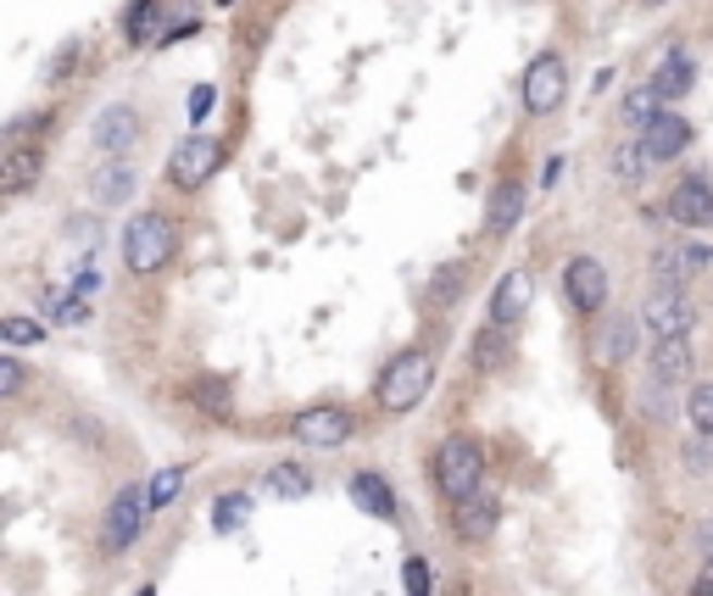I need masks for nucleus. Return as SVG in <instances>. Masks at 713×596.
Returning a JSON list of instances; mask_svg holds the SVG:
<instances>
[{
    "label": "nucleus",
    "mask_w": 713,
    "mask_h": 596,
    "mask_svg": "<svg viewBox=\"0 0 713 596\" xmlns=\"http://www.w3.org/2000/svg\"><path fill=\"white\" fill-rule=\"evenodd\" d=\"M430 385H435V357L430 352H402V357L385 363V374H379L373 402L385 413H413V408H423Z\"/></svg>",
    "instance_id": "f257e3e1"
},
{
    "label": "nucleus",
    "mask_w": 713,
    "mask_h": 596,
    "mask_svg": "<svg viewBox=\"0 0 713 596\" xmlns=\"http://www.w3.org/2000/svg\"><path fill=\"white\" fill-rule=\"evenodd\" d=\"M441 496H452V502H468L474 490H485V446L468 440V435H452L435 446V463H430Z\"/></svg>",
    "instance_id": "f03ea898"
},
{
    "label": "nucleus",
    "mask_w": 713,
    "mask_h": 596,
    "mask_svg": "<svg viewBox=\"0 0 713 596\" xmlns=\"http://www.w3.org/2000/svg\"><path fill=\"white\" fill-rule=\"evenodd\" d=\"M173 257V223L162 212H139L123 223V263L134 273H157Z\"/></svg>",
    "instance_id": "7ed1b4c3"
},
{
    "label": "nucleus",
    "mask_w": 713,
    "mask_h": 596,
    "mask_svg": "<svg viewBox=\"0 0 713 596\" xmlns=\"http://www.w3.org/2000/svg\"><path fill=\"white\" fill-rule=\"evenodd\" d=\"M146 513H151L146 485H123L112 502H107V519H101V552H107V558L128 552V546L139 540V530H146Z\"/></svg>",
    "instance_id": "20e7f679"
},
{
    "label": "nucleus",
    "mask_w": 713,
    "mask_h": 596,
    "mask_svg": "<svg viewBox=\"0 0 713 596\" xmlns=\"http://www.w3.org/2000/svg\"><path fill=\"white\" fill-rule=\"evenodd\" d=\"M223 168V139L218 134H184L179 145H173V157H168V179H173V190H201L212 173Z\"/></svg>",
    "instance_id": "39448f33"
},
{
    "label": "nucleus",
    "mask_w": 713,
    "mask_h": 596,
    "mask_svg": "<svg viewBox=\"0 0 713 596\" xmlns=\"http://www.w3.org/2000/svg\"><path fill=\"white\" fill-rule=\"evenodd\" d=\"M568 95V68L557 51H541L530 68H525V112L530 118H552Z\"/></svg>",
    "instance_id": "423d86ee"
},
{
    "label": "nucleus",
    "mask_w": 713,
    "mask_h": 596,
    "mask_svg": "<svg viewBox=\"0 0 713 596\" xmlns=\"http://www.w3.org/2000/svg\"><path fill=\"white\" fill-rule=\"evenodd\" d=\"M563 295H568V307H575L580 318L602 313L607 307V268L597 257H568L563 263Z\"/></svg>",
    "instance_id": "0eeeda50"
},
{
    "label": "nucleus",
    "mask_w": 713,
    "mask_h": 596,
    "mask_svg": "<svg viewBox=\"0 0 713 596\" xmlns=\"http://www.w3.org/2000/svg\"><path fill=\"white\" fill-rule=\"evenodd\" d=\"M352 413L346 408H302L296 418H291V435H296V446H312V452H329V446H346L352 440Z\"/></svg>",
    "instance_id": "6e6552de"
},
{
    "label": "nucleus",
    "mask_w": 713,
    "mask_h": 596,
    "mask_svg": "<svg viewBox=\"0 0 713 596\" xmlns=\"http://www.w3.org/2000/svg\"><path fill=\"white\" fill-rule=\"evenodd\" d=\"M641 324L652 329V340H686V329L697 324V307L680 290H652L641 307Z\"/></svg>",
    "instance_id": "1a4fd4ad"
},
{
    "label": "nucleus",
    "mask_w": 713,
    "mask_h": 596,
    "mask_svg": "<svg viewBox=\"0 0 713 596\" xmlns=\"http://www.w3.org/2000/svg\"><path fill=\"white\" fill-rule=\"evenodd\" d=\"M134 139H139V112L134 107H107L101 118L89 123V145L101 151L107 162H123V151H134Z\"/></svg>",
    "instance_id": "9d476101"
},
{
    "label": "nucleus",
    "mask_w": 713,
    "mask_h": 596,
    "mask_svg": "<svg viewBox=\"0 0 713 596\" xmlns=\"http://www.w3.org/2000/svg\"><path fill=\"white\" fill-rule=\"evenodd\" d=\"M641 313H619V318H602V329H597V345H591V357L602 363V368H619V363H630L636 357V345H641Z\"/></svg>",
    "instance_id": "9b49d317"
},
{
    "label": "nucleus",
    "mask_w": 713,
    "mask_h": 596,
    "mask_svg": "<svg viewBox=\"0 0 713 596\" xmlns=\"http://www.w3.org/2000/svg\"><path fill=\"white\" fill-rule=\"evenodd\" d=\"M713 268V252L708 245H657L652 252V273L663 279V290H680L686 279H697V273H708Z\"/></svg>",
    "instance_id": "f8f14e48"
},
{
    "label": "nucleus",
    "mask_w": 713,
    "mask_h": 596,
    "mask_svg": "<svg viewBox=\"0 0 713 596\" xmlns=\"http://www.w3.org/2000/svg\"><path fill=\"white\" fill-rule=\"evenodd\" d=\"M530 307H536V284H530V273H525V268H507V273L496 279V290H491V324H496V329H513Z\"/></svg>",
    "instance_id": "ddd939ff"
},
{
    "label": "nucleus",
    "mask_w": 713,
    "mask_h": 596,
    "mask_svg": "<svg viewBox=\"0 0 713 596\" xmlns=\"http://www.w3.org/2000/svg\"><path fill=\"white\" fill-rule=\"evenodd\" d=\"M691 145V123L680 118V112H669L663 107L647 129H641V151H647V162H669V157H680Z\"/></svg>",
    "instance_id": "4468645a"
},
{
    "label": "nucleus",
    "mask_w": 713,
    "mask_h": 596,
    "mask_svg": "<svg viewBox=\"0 0 713 596\" xmlns=\"http://www.w3.org/2000/svg\"><path fill=\"white\" fill-rule=\"evenodd\" d=\"M452 524H457V535H463L468 546H480V540L496 535V524H502V502H496L491 490H474L468 502L452 508Z\"/></svg>",
    "instance_id": "2eb2a0df"
},
{
    "label": "nucleus",
    "mask_w": 713,
    "mask_h": 596,
    "mask_svg": "<svg viewBox=\"0 0 713 596\" xmlns=\"http://www.w3.org/2000/svg\"><path fill=\"white\" fill-rule=\"evenodd\" d=\"M669 218L680 229H713V184L708 179H680L669 190Z\"/></svg>",
    "instance_id": "dca6fc26"
},
{
    "label": "nucleus",
    "mask_w": 713,
    "mask_h": 596,
    "mask_svg": "<svg viewBox=\"0 0 713 596\" xmlns=\"http://www.w3.org/2000/svg\"><path fill=\"white\" fill-rule=\"evenodd\" d=\"M346 490H352V502L368 513V519H385V524H396V490H391V479L385 474H373V469H357L352 479H346Z\"/></svg>",
    "instance_id": "f3484780"
},
{
    "label": "nucleus",
    "mask_w": 713,
    "mask_h": 596,
    "mask_svg": "<svg viewBox=\"0 0 713 596\" xmlns=\"http://www.w3.org/2000/svg\"><path fill=\"white\" fill-rule=\"evenodd\" d=\"M39 173H45V151L28 139H12L7 157H0V195H23Z\"/></svg>",
    "instance_id": "a211bd4d"
},
{
    "label": "nucleus",
    "mask_w": 713,
    "mask_h": 596,
    "mask_svg": "<svg viewBox=\"0 0 713 596\" xmlns=\"http://www.w3.org/2000/svg\"><path fill=\"white\" fill-rule=\"evenodd\" d=\"M139 184V168L134 162H107V168H95L89 173V202L95 207H123L128 195Z\"/></svg>",
    "instance_id": "6ab92c4d"
},
{
    "label": "nucleus",
    "mask_w": 713,
    "mask_h": 596,
    "mask_svg": "<svg viewBox=\"0 0 713 596\" xmlns=\"http://www.w3.org/2000/svg\"><path fill=\"white\" fill-rule=\"evenodd\" d=\"M518 218H525V184H518V179H502V184H491V202H485V229H491V234H507V229H518Z\"/></svg>",
    "instance_id": "aec40b11"
},
{
    "label": "nucleus",
    "mask_w": 713,
    "mask_h": 596,
    "mask_svg": "<svg viewBox=\"0 0 713 596\" xmlns=\"http://www.w3.org/2000/svg\"><path fill=\"white\" fill-rule=\"evenodd\" d=\"M697 374V352H691V340H657L652 345V379L657 385H680Z\"/></svg>",
    "instance_id": "412c9836"
},
{
    "label": "nucleus",
    "mask_w": 713,
    "mask_h": 596,
    "mask_svg": "<svg viewBox=\"0 0 713 596\" xmlns=\"http://www.w3.org/2000/svg\"><path fill=\"white\" fill-rule=\"evenodd\" d=\"M691 78H697V68H691V57H686L680 45H675V51L657 62V73H652L657 101H675V95H686V89H691Z\"/></svg>",
    "instance_id": "4be33fe9"
},
{
    "label": "nucleus",
    "mask_w": 713,
    "mask_h": 596,
    "mask_svg": "<svg viewBox=\"0 0 713 596\" xmlns=\"http://www.w3.org/2000/svg\"><path fill=\"white\" fill-rule=\"evenodd\" d=\"M39 313L51 318V324H62V329H78V324H89V302L84 295H73V290H39Z\"/></svg>",
    "instance_id": "5701e85b"
},
{
    "label": "nucleus",
    "mask_w": 713,
    "mask_h": 596,
    "mask_svg": "<svg viewBox=\"0 0 713 596\" xmlns=\"http://www.w3.org/2000/svg\"><path fill=\"white\" fill-rule=\"evenodd\" d=\"M262 490L279 496V502H302V496H312V474H307L302 463H273V469L262 474Z\"/></svg>",
    "instance_id": "b1692460"
},
{
    "label": "nucleus",
    "mask_w": 713,
    "mask_h": 596,
    "mask_svg": "<svg viewBox=\"0 0 713 596\" xmlns=\"http://www.w3.org/2000/svg\"><path fill=\"white\" fill-rule=\"evenodd\" d=\"M246 519H251V496L246 490H229V496H218V502H212V530L218 535L246 530Z\"/></svg>",
    "instance_id": "393cba45"
},
{
    "label": "nucleus",
    "mask_w": 713,
    "mask_h": 596,
    "mask_svg": "<svg viewBox=\"0 0 713 596\" xmlns=\"http://www.w3.org/2000/svg\"><path fill=\"white\" fill-rule=\"evenodd\" d=\"M157 17H162L157 0H134V7L123 12V34H128L134 45H146V39H157Z\"/></svg>",
    "instance_id": "a878e982"
},
{
    "label": "nucleus",
    "mask_w": 713,
    "mask_h": 596,
    "mask_svg": "<svg viewBox=\"0 0 713 596\" xmlns=\"http://www.w3.org/2000/svg\"><path fill=\"white\" fill-rule=\"evenodd\" d=\"M184 469H157L151 479H146V496H151V508H173L179 496H184Z\"/></svg>",
    "instance_id": "bb28decb"
},
{
    "label": "nucleus",
    "mask_w": 713,
    "mask_h": 596,
    "mask_svg": "<svg viewBox=\"0 0 713 596\" xmlns=\"http://www.w3.org/2000/svg\"><path fill=\"white\" fill-rule=\"evenodd\" d=\"M686 418H691V429H697V435H708V440H713V379H702V385H691V402H686Z\"/></svg>",
    "instance_id": "cd10ccee"
},
{
    "label": "nucleus",
    "mask_w": 713,
    "mask_h": 596,
    "mask_svg": "<svg viewBox=\"0 0 713 596\" xmlns=\"http://www.w3.org/2000/svg\"><path fill=\"white\" fill-rule=\"evenodd\" d=\"M657 112H663V101H657V89H652V84H641V89H630V95H625V123L647 129Z\"/></svg>",
    "instance_id": "c85d7f7f"
},
{
    "label": "nucleus",
    "mask_w": 713,
    "mask_h": 596,
    "mask_svg": "<svg viewBox=\"0 0 713 596\" xmlns=\"http://www.w3.org/2000/svg\"><path fill=\"white\" fill-rule=\"evenodd\" d=\"M0 340H7V345H39V340H45V324L28 318V313H12V318H0Z\"/></svg>",
    "instance_id": "c756f323"
},
{
    "label": "nucleus",
    "mask_w": 713,
    "mask_h": 596,
    "mask_svg": "<svg viewBox=\"0 0 713 596\" xmlns=\"http://www.w3.org/2000/svg\"><path fill=\"white\" fill-rule=\"evenodd\" d=\"M189 402H201V413L223 418V413H229V390H223L218 379H196V385H189Z\"/></svg>",
    "instance_id": "7c9ffc66"
},
{
    "label": "nucleus",
    "mask_w": 713,
    "mask_h": 596,
    "mask_svg": "<svg viewBox=\"0 0 713 596\" xmlns=\"http://www.w3.org/2000/svg\"><path fill=\"white\" fill-rule=\"evenodd\" d=\"M502 352H507V329H496V324H491V329H480V340H474V363L491 368Z\"/></svg>",
    "instance_id": "2f4dec72"
},
{
    "label": "nucleus",
    "mask_w": 713,
    "mask_h": 596,
    "mask_svg": "<svg viewBox=\"0 0 713 596\" xmlns=\"http://www.w3.org/2000/svg\"><path fill=\"white\" fill-rule=\"evenodd\" d=\"M641 162H647V151H641V139H625L619 151H613V168H619L625 179H636L641 173Z\"/></svg>",
    "instance_id": "473e14b6"
},
{
    "label": "nucleus",
    "mask_w": 713,
    "mask_h": 596,
    "mask_svg": "<svg viewBox=\"0 0 713 596\" xmlns=\"http://www.w3.org/2000/svg\"><path fill=\"white\" fill-rule=\"evenodd\" d=\"M402 580H407V596H430V563H423V558H407Z\"/></svg>",
    "instance_id": "72a5a7b5"
},
{
    "label": "nucleus",
    "mask_w": 713,
    "mask_h": 596,
    "mask_svg": "<svg viewBox=\"0 0 713 596\" xmlns=\"http://www.w3.org/2000/svg\"><path fill=\"white\" fill-rule=\"evenodd\" d=\"M95 290H101V268H95V257H89V263H73V295H84V302H89Z\"/></svg>",
    "instance_id": "f704fd0d"
},
{
    "label": "nucleus",
    "mask_w": 713,
    "mask_h": 596,
    "mask_svg": "<svg viewBox=\"0 0 713 596\" xmlns=\"http://www.w3.org/2000/svg\"><path fill=\"white\" fill-rule=\"evenodd\" d=\"M17 390H23V363H17V357H0V396L12 402Z\"/></svg>",
    "instance_id": "c9c22d12"
},
{
    "label": "nucleus",
    "mask_w": 713,
    "mask_h": 596,
    "mask_svg": "<svg viewBox=\"0 0 713 596\" xmlns=\"http://www.w3.org/2000/svg\"><path fill=\"white\" fill-rule=\"evenodd\" d=\"M218 107V89L212 84H196V89H189V118H207Z\"/></svg>",
    "instance_id": "e433bc0d"
},
{
    "label": "nucleus",
    "mask_w": 713,
    "mask_h": 596,
    "mask_svg": "<svg viewBox=\"0 0 713 596\" xmlns=\"http://www.w3.org/2000/svg\"><path fill=\"white\" fill-rule=\"evenodd\" d=\"M691 596H713V558H708V569L697 574V585H691Z\"/></svg>",
    "instance_id": "4c0bfd02"
},
{
    "label": "nucleus",
    "mask_w": 713,
    "mask_h": 596,
    "mask_svg": "<svg viewBox=\"0 0 713 596\" xmlns=\"http://www.w3.org/2000/svg\"><path fill=\"white\" fill-rule=\"evenodd\" d=\"M697 540H702V546H708V558H713V519H708V524H702V530H697Z\"/></svg>",
    "instance_id": "58836bf2"
},
{
    "label": "nucleus",
    "mask_w": 713,
    "mask_h": 596,
    "mask_svg": "<svg viewBox=\"0 0 713 596\" xmlns=\"http://www.w3.org/2000/svg\"><path fill=\"white\" fill-rule=\"evenodd\" d=\"M139 596H157V585H139Z\"/></svg>",
    "instance_id": "ea45409f"
},
{
    "label": "nucleus",
    "mask_w": 713,
    "mask_h": 596,
    "mask_svg": "<svg viewBox=\"0 0 713 596\" xmlns=\"http://www.w3.org/2000/svg\"><path fill=\"white\" fill-rule=\"evenodd\" d=\"M641 7H669V0H641Z\"/></svg>",
    "instance_id": "a19ab883"
}]
</instances>
